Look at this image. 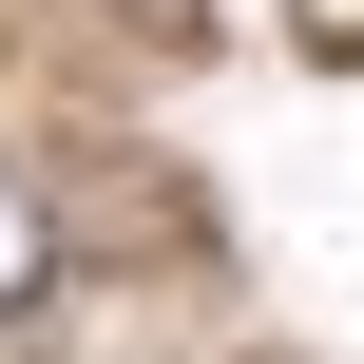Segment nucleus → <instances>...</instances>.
<instances>
[{"instance_id": "f257e3e1", "label": "nucleus", "mask_w": 364, "mask_h": 364, "mask_svg": "<svg viewBox=\"0 0 364 364\" xmlns=\"http://www.w3.org/2000/svg\"><path fill=\"white\" fill-rule=\"evenodd\" d=\"M38 288H58V192H38V173H0V326H19Z\"/></svg>"}]
</instances>
